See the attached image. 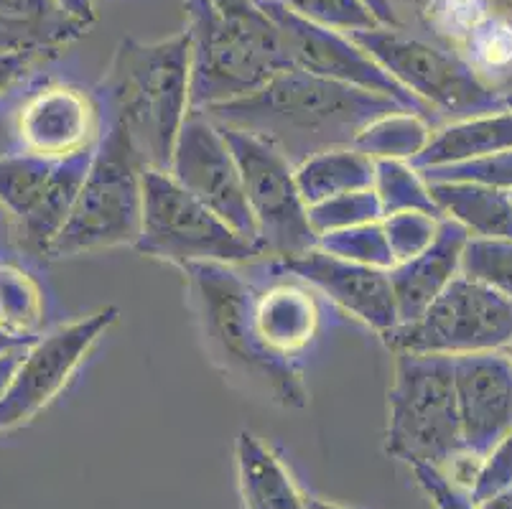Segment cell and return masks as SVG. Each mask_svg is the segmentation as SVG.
<instances>
[{
  "label": "cell",
  "mask_w": 512,
  "mask_h": 509,
  "mask_svg": "<svg viewBox=\"0 0 512 509\" xmlns=\"http://www.w3.org/2000/svg\"><path fill=\"white\" fill-rule=\"evenodd\" d=\"M467 242L469 232L462 224L444 217L439 235L428 250L388 270L400 324L421 319L423 311L449 288L451 280L462 275V255Z\"/></svg>",
  "instance_id": "ac0fdd59"
},
{
  "label": "cell",
  "mask_w": 512,
  "mask_h": 509,
  "mask_svg": "<svg viewBox=\"0 0 512 509\" xmlns=\"http://www.w3.org/2000/svg\"><path fill=\"white\" fill-rule=\"evenodd\" d=\"M258 3L281 31L283 51H286L291 67L375 92V95L388 97L406 110L421 112V115L428 112V107L421 105L411 92L403 90L352 36L327 31V28L304 21L293 11H288L281 0H258Z\"/></svg>",
  "instance_id": "4fadbf2b"
},
{
  "label": "cell",
  "mask_w": 512,
  "mask_h": 509,
  "mask_svg": "<svg viewBox=\"0 0 512 509\" xmlns=\"http://www.w3.org/2000/svg\"><path fill=\"white\" fill-rule=\"evenodd\" d=\"M235 469L245 509H309V497L296 487L291 471L255 433L237 436Z\"/></svg>",
  "instance_id": "ffe728a7"
},
{
  "label": "cell",
  "mask_w": 512,
  "mask_h": 509,
  "mask_svg": "<svg viewBox=\"0 0 512 509\" xmlns=\"http://www.w3.org/2000/svg\"><path fill=\"white\" fill-rule=\"evenodd\" d=\"M474 507L477 509H512V489L495 494V497H490V499H484V502L474 504Z\"/></svg>",
  "instance_id": "ee69618b"
},
{
  "label": "cell",
  "mask_w": 512,
  "mask_h": 509,
  "mask_svg": "<svg viewBox=\"0 0 512 509\" xmlns=\"http://www.w3.org/2000/svg\"><path fill=\"white\" fill-rule=\"evenodd\" d=\"M36 339H21V336H13L8 334L3 326H0V354H6V352H13V349H23V347H31Z\"/></svg>",
  "instance_id": "7bdbcfd3"
},
{
  "label": "cell",
  "mask_w": 512,
  "mask_h": 509,
  "mask_svg": "<svg viewBox=\"0 0 512 509\" xmlns=\"http://www.w3.org/2000/svg\"><path fill=\"white\" fill-rule=\"evenodd\" d=\"M316 247L327 252V255H334V258L347 260V263L380 270L395 268L393 252H390L388 237H385L383 230V219L360 224V227H349V230L327 232V235L319 237Z\"/></svg>",
  "instance_id": "f1b7e54d"
},
{
  "label": "cell",
  "mask_w": 512,
  "mask_h": 509,
  "mask_svg": "<svg viewBox=\"0 0 512 509\" xmlns=\"http://www.w3.org/2000/svg\"><path fill=\"white\" fill-rule=\"evenodd\" d=\"M505 151H512V107L474 115L467 120H454L434 130V138L426 151L413 161V166L418 171H428V168L479 161V158Z\"/></svg>",
  "instance_id": "44dd1931"
},
{
  "label": "cell",
  "mask_w": 512,
  "mask_h": 509,
  "mask_svg": "<svg viewBox=\"0 0 512 509\" xmlns=\"http://www.w3.org/2000/svg\"><path fill=\"white\" fill-rule=\"evenodd\" d=\"M421 174L426 181H474V184H487L495 186V189L512 191V151L479 158V161L428 168V171H421Z\"/></svg>",
  "instance_id": "e575fe53"
},
{
  "label": "cell",
  "mask_w": 512,
  "mask_h": 509,
  "mask_svg": "<svg viewBox=\"0 0 512 509\" xmlns=\"http://www.w3.org/2000/svg\"><path fill=\"white\" fill-rule=\"evenodd\" d=\"M393 110L406 107L375 92L286 67L260 90L202 112L217 125H230L271 143L299 166L316 153L355 146L357 135L372 120Z\"/></svg>",
  "instance_id": "6da1fadb"
},
{
  "label": "cell",
  "mask_w": 512,
  "mask_h": 509,
  "mask_svg": "<svg viewBox=\"0 0 512 509\" xmlns=\"http://www.w3.org/2000/svg\"><path fill=\"white\" fill-rule=\"evenodd\" d=\"M512 489V431L482 456L469 497L474 504Z\"/></svg>",
  "instance_id": "d590c367"
},
{
  "label": "cell",
  "mask_w": 512,
  "mask_h": 509,
  "mask_svg": "<svg viewBox=\"0 0 512 509\" xmlns=\"http://www.w3.org/2000/svg\"><path fill=\"white\" fill-rule=\"evenodd\" d=\"M434 138L426 115L413 110H393L372 120L355 140L357 151L375 161H416Z\"/></svg>",
  "instance_id": "cb8c5ba5"
},
{
  "label": "cell",
  "mask_w": 512,
  "mask_h": 509,
  "mask_svg": "<svg viewBox=\"0 0 512 509\" xmlns=\"http://www.w3.org/2000/svg\"><path fill=\"white\" fill-rule=\"evenodd\" d=\"M502 352H505V354H507V357H510V359H512V342H510V344H507V347H505V349H502Z\"/></svg>",
  "instance_id": "c3c4849f"
},
{
  "label": "cell",
  "mask_w": 512,
  "mask_h": 509,
  "mask_svg": "<svg viewBox=\"0 0 512 509\" xmlns=\"http://www.w3.org/2000/svg\"><path fill=\"white\" fill-rule=\"evenodd\" d=\"M100 130V102L69 84H51L36 92L21 107L16 123L23 153L44 158H67L95 148Z\"/></svg>",
  "instance_id": "e0dca14e"
},
{
  "label": "cell",
  "mask_w": 512,
  "mask_h": 509,
  "mask_svg": "<svg viewBox=\"0 0 512 509\" xmlns=\"http://www.w3.org/2000/svg\"><path fill=\"white\" fill-rule=\"evenodd\" d=\"M0 16L54 31L64 41L79 39L87 31L85 23L74 21L54 0H0Z\"/></svg>",
  "instance_id": "836d02e7"
},
{
  "label": "cell",
  "mask_w": 512,
  "mask_h": 509,
  "mask_svg": "<svg viewBox=\"0 0 512 509\" xmlns=\"http://www.w3.org/2000/svg\"><path fill=\"white\" fill-rule=\"evenodd\" d=\"M383 339L393 352L446 357L502 352L512 342V298L467 275H456L421 319L398 324Z\"/></svg>",
  "instance_id": "9c48e42d"
},
{
  "label": "cell",
  "mask_w": 512,
  "mask_h": 509,
  "mask_svg": "<svg viewBox=\"0 0 512 509\" xmlns=\"http://www.w3.org/2000/svg\"><path fill=\"white\" fill-rule=\"evenodd\" d=\"M36 54H11L0 56V92H6L31 64Z\"/></svg>",
  "instance_id": "f35d334b"
},
{
  "label": "cell",
  "mask_w": 512,
  "mask_h": 509,
  "mask_svg": "<svg viewBox=\"0 0 512 509\" xmlns=\"http://www.w3.org/2000/svg\"><path fill=\"white\" fill-rule=\"evenodd\" d=\"M385 454L408 466L439 471L467 454L456 408L454 357L395 352Z\"/></svg>",
  "instance_id": "8992f818"
},
{
  "label": "cell",
  "mask_w": 512,
  "mask_h": 509,
  "mask_svg": "<svg viewBox=\"0 0 512 509\" xmlns=\"http://www.w3.org/2000/svg\"><path fill=\"white\" fill-rule=\"evenodd\" d=\"M281 263L286 273L304 280L314 291L324 293L342 311L360 319L380 336L390 334L400 324L388 270L347 263L327 255L319 247Z\"/></svg>",
  "instance_id": "2e32d148"
},
{
  "label": "cell",
  "mask_w": 512,
  "mask_h": 509,
  "mask_svg": "<svg viewBox=\"0 0 512 509\" xmlns=\"http://www.w3.org/2000/svg\"><path fill=\"white\" fill-rule=\"evenodd\" d=\"M502 8H505V11H507V16L512 18V0H502Z\"/></svg>",
  "instance_id": "7dc6e473"
},
{
  "label": "cell",
  "mask_w": 512,
  "mask_h": 509,
  "mask_svg": "<svg viewBox=\"0 0 512 509\" xmlns=\"http://www.w3.org/2000/svg\"><path fill=\"white\" fill-rule=\"evenodd\" d=\"M464 451L482 459L512 431V359L505 352L454 357Z\"/></svg>",
  "instance_id": "9a60e30c"
},
{
  "label": "cell",
  "mask_w": 512,
  "mask_h": 509,
  "mask_svg": "<svg viewBox=\"0 0 512 509\" xmlns=\"http://www.w3.org/2000/svg\"><path fill=\"white\" fill-rule=\"evenodd\" d=\"M186 13V31L192 36L194 112L240 100L291 67L281 31L258 0L232 13L217 11L212 0H186Z\"/></svg>",
  "instance_id": "277c9868"
},
{
  "label": "cell",
  "mask_w": 512,
  "mask_h": 509,
  "mask_svg": "<svg viewBox=\"0 0 512 509\" xmlns=\"http://www.w3.org/2000/svg\"><path fill=\"white\" fill-rule=\"evenodd\" d=\"M26 349L29 347L13 349V352L0 354V400L6 398L8 387H11V382H13V375H16V370H18V362H21V357Z\"/></svg>",
  "instance_id": "ab89813d"
},
{
  "label": "cell",
  "mask_w": 512,
  "mask_h": 509,
  "mask_svg": "<svg viewBox=\"0 0 512 509\" xmlns=\"http://www.w3.org/2000/svg\"><path fill=\"white\" fill-rule=\"evenodd\" d=\"M296 181L309 207L332 196L367 191L375 184V158L357 151L355 146L332 148L299 163Z\"/></svg>",
  "instance_id": "603a6c76"
},
{
  "label": "cell",
  "mask_w": 512,
  "mask_h": 509,
  "mask_svg": "<svg viewBox=\"0 0 512 509\" xmlns=\"http://www.w3.org/2000/svg\"><path fill=\"white\" fill-rule=\"evenodd\" d=\"M44 296L34 278L18 265H0V326L21 339H39Z\"/></svg>",
  "instance_id": "484cf974"
},
{
  "label": "cell",
  "mask_w": 512,
  "mask_h": 509,
  "mask_svg": "<svg viewBox=\"0 0 512 509\" xmlns=\"http://www.w3.org/2000/svg\"><path fill=\"white\" fill-rule=\"evenodd\" d=\"M136 250L143 258L179 268L199 263L240 265L265 255L263 247L232 230L169 171L156 168H146L143 174V219Z\"/></svg>",
  "instance_id": "ba28073f"
},
{
  "label": "cell",
  "mask_w": 512,
  "mask_h": 509,
  "mask_svg": "<svg viewBox=\"0 0 512 509\" xmlns=\"http://www.w3.org/2000/svg\"><path fill=\"white\" fill-rule=\"evenodd\" d=\"M281 3L304 21L337 34L352 36L380 26L365 0H281Z\"/></svg>",
  "instance_id": "f546056e"
},
{
  "label": "cell",
  "mask_w": 512,
  "mask_h": 509,
  "mask_svg": "<svg viewBox=\"0 0 512 509\" xmlns=\"http://www.w3.org/2000/svg\"><path fill=\"white\" fill-rule=\"evenodd\" d=\"M242 174L255 232L265 255L278 260L296 258L319 245L309 222V204L301 196L296 166L281 151L245 133L220 125Z\"/></svg>",
  "instance_id": "30bf717a"
},
{
  "label": "cell",
  "mask_w": 512,
  "mask_h": 509,
  "mask_svg": "<svg viewBox=\"0 0 512 509\" xmlns=\"http://www.w3.org/2000/svg\"><path fill=\"white\" fill-rule=\"evenodd\" d=\"M62 44H67V41L54 31L0 16V56L39 54V51L57 49Z\"/></svg>",
  "instance_id": "8d00e7d4"
},
{
  "label": "cell",
  "mask_w": 512,
  "mask_h": 509,
  "mask_svg": "<svg viewBox=\"0 0 512 509\" xmlns=\"http://www.w3.org/2000/svg\"><path fill=\"white\" fill-rule=\"evenodd\" d=\"M184 273L212 362L232 382L278 408H306L309 390L299 364L265 344L255 324V291L235 265L199 263Z\"/></svg>",
  "instance_id": "3957f363"
},
{
  "label": "cell",
  "mask_w": 512,
  "mask_h": 509,
  "mask_svg": "<svg viewBox=\"0 0 512 509\" xmlns=\"http://www.w3.org/2000/svg\"><path fill=\"white\" fill-rule=\"evenodd\" d=\"M441 219L444 217H434L426 212H398L383 217V230L395 265L413 260L423 250H428L439 235Z\"/></svg>",
  "instance_id": "d6a6232c"
},
{
  "label": "cell",
  "mask_w": 512,
  "mask_h": 509,
  "mask_svg": "<svg viewBox=\"0 0 512 509\" xmlns=\"http://www.w3.org/2000/svg\"><path fill=\"white\" fill-rule=\"evenodd\" d=\"M100 107L125 128L146 168L169 171L192 118V36L143 44L123 39L100 84Z\"/></svg>",
  "instance_id": "7a4b0ae2"
},
{
  "label": "cell",
  "mask_w": 512,
  "mask_h": 509,
  "mask_svg": "<svg viewBox=\"0 0 512 509\" xmlns=\"http://www.w3.org/2000/svg\"><path fill=\"white\" fill-rule=\"evenodd\" d=\"M321 311L314 288L304 280H276L255 293V324L273 352L296 357L319 334Z\"/></svg>",
  "instance_id": "d6986e66"
},
{
  "label": "cell",
  "mask_w": 512,
  "mask_h": 509,
  "mask_svg": "<svg viewBox=\"0 0 512 509\" xmlns=\"http://www.w3.org/2000/svg\"><path fill=\"white\" fill-rule=\"evenodd\" d=\"M169 174L204 207L225 219L232 230L260 245L235 153L220 125L204 112H192V118L186 120Z\"/></svg>",
  "instance_id": "5bb4252c"
},
{
  "label": "cell",
  "mask_w": 512,
  "mask_h": 509,
  "mask_svg": "<svg viewBox=\"0 0 512 509\" xmlns=\"http://www.w3.org/2000/svg\"><path fill=\"white\" fill-rule=\"evenodd\" d=\"M115 321L118 308L105 306L85 319L39 336L23 352L6 398L0 400V433L26 426L57 398Z\"/></svg>",
  "instance_id": "7c38bea8"
},
{
  "label": "cell",
  "mask_w": 512,
  "mask_h": 509,
  "mask_svg": "<svg viewBox=\"0 0 512 509\" xmlns=\"http://www.w3.org/2000/svg\"><path fill=\"white\" fill-rule=\"evenodd\" d=\"M411 471L418 487L431 499L434 509H477L469 492L456 487L444 471L434 469V466H411Z\"/></svg>",
  "instance_id": "74e56055"
},
{
  "label": "cell",
  "mask_w": 512,
  "mask_h": 509,
  "mask_svg": "<svg viewBox=\"0 0 512 509\" xmlns=\"http://www.w3.org/2000/svg\"><path fill=\"white\" fill-rule=\"evenodd\" d=\"M497 8V0H428L418 16L436 39L459 51L474 28Z\"/></svg>",
  "instance_id": "83f0119b"
},
{
  "label": "cell",
  "mask_w": 512,
  "mask_h": 509,
  "mask_svg": "<svg viewBox=\"0 0 512 509\" xmlns=\"http://www.w3.org/2000/svg\"><path fill=\"white\" fill-rule=\"evenodd\" d=\"M395 3H403V6H413L418 13H421L428 0H395Z\"/></svg>",
  "instance_id": "bcb514c9"
},
{
  "label": "cell",
  "mask_w": 512,
  "mask_h": 509,
  "mask_svg": "<svg viewBox=\"0 0 512 509\" xmlns=\"http://www.w3.org/2000/svg\"><path fill=\"white\" fill-rule=\"evenodd\" d=\"M309 509H349V507H342V504H334V502H327V499H319V497H309Z\"/></svg>",
  "instance_id": "f6af8a7d"
},
{
  "label": "cell",
  "mask_w": 512,
  "mask_h": 509,
  "mask_svg": "<svg viewBox=\"0 0 512 509\" xmlns=\"http://www.w3.org/2000/svg\"><path fill=\"white\" fill-rule=\"evenodd\" d=\"M441 217L462 224L469 237L512 240V194L474 181H428Z\"/></svg>",
  "instance_id": "7402d4cb"
},
{
  "label": "cell",
  "mask_w": 512,
  "mask_h": 509,
  "mask_svg": "<svg viewBox=\"0 0 512 509\" xmlns=\"http://www.w3.org/2000/svg\"><path fill=\"white\" fill-rule=\"evenodd\" d=\"M380 219H383V209H380V202H377L372 189L332 196V199H324V202L309 207V222L319 237L327 235V232L380 222Z\"/></svg>",
  "instance_id": "1f68e13d"
},
{
  "label": "cell",
  "mask_w": 512,
  "mask_h": 509,
  "mask_svg": "<svg viewBox=\"0 0 512 509\" xmlns=\"http://www.w3.org/2000/svg\"><path fill=\"white\" fill-rule=\"evenodd\" d=\"M367 6L372 8L375 18L380 21V26L400 28V16L398 8H395V0H365Z\"/></svg>",
  "instance_id": "b9f144b4"
},
{
  "label": "cell",
  "mask_w": 512,
  "mask_h": 509,
  "mask_svg": "<svg viewBox=\"0 0 512 509\" xmlns=\"http://www.w3.org/2000/svg\"><path fill=\"white\" fill-rule=\"evenodd\" d=\"M383 217L398 212H426L441 217L431 186L411 161H375V184H372Z\"/></svg>",
  "instance_id": "d4e9b609"
},
{
  "label": "cell",
  "mask_w": 512,
  "mask_h": 509,
  "mask_svg": "<svg viewBox=\"0 0 512 509\" xmlns=\"http://www.w3.org/2000/svg\"><path fill=\"white\" fill-rule=\"evenodd\" d=\"M510 194H512V191H510Z\"/></svg>",
  "instance_id": "681fc988"
},
{
  "label": "cell",
  "mask_w": 512,
  "mask_h": 509,
  "mask_svg": "<svg viewBox=\"0 0 512 509\" xmlns=\"http://www.w3.org/2000/svg\"><path fill=\"white\" fill-rule=\"evenodd\" d=\"M403 90L449 123L510 110L512 92L487 82L456 49L436 46L400 28L377 26L352 34Z\"/></svg>",
  "instance_id": "52a82bcc"
},
{
  "label": "cell",
  "mask_w": 512,
  "mask_h": 509,
  "mask_svg": "<svg viewBox=\"0 0 512 509\" xmlns=\"http://www.w3.org/2000/svg\"><path fill=\"white\" fill-rule=\"evenodd\" d=\"M459 54L492 84H497L502 74L512 72V18L502 3L467 36Z\"/></svg>",
  "instance_id": "4316f807"
},
{
  "label": "cell",
  "mask_w": 512,
  "mask_h": 509,
  "mask_svg": "<svg viewBox=\"0 0 512 509\" xmlns=\"http://www.w3.org/2000/svg\"><path fill=\"white\" fill-rule=\"evenodd\" d=\"M95 148L67 158L13 153L0 158V209L16 224L29 250L49 255V247L67 222L85 184Z\"/></svg>",
  "instance_id": "8fae6325"
},
{
  "label": "cell",
  "mask_w": 512,
  "mask_h": 509,
  "mask_svg": "<svg viewBox=\"0 0 512 509\" xmlns=\"http://www.w3.org/2000/svg\"><path fill=\"white\" fill-rule=\"evenodd\" d=\"M462 275L512 298V240L469 237L462 255Z\"/></svg>",
  "instance_id": "4dcf8cb0"
},
{
  "label": "cell",
  "mask_w": 512,
  "mask_h": 509,
  "mask_svg": "<svg viewBox=\"0 0 512 509\" xmlns=\"http://www.w3.org/2000/svg\"><path fill=\"white\" fill-rule=\"evenodd\" d=\"M54 3H57L59 8H64L74 21L85 23L87 28L95 23V8H92V0H54Z\"/></svg>",
  "instance_id": "60d3db41"
},
{
  "label": "cell",
  "mask_w": 512,
  "mask_h": 509,
  "mask_svg": "<svg viewBox=\"0 0 512 509\" xmlns=\"http://www.w3.org/2000/svg\"><path fill=\"white\" fill-rule=\"evenodd\" d=\"M143 174L146 166L125 128L102 110L92 166L46 258L62 260L123 245L136 247L143 219Z\"/></svg>",
  "instance_id": "5b68a950"
}]
</instances>
